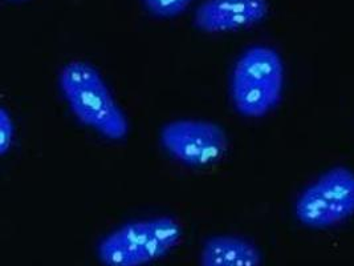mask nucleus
I'll use <instances>...</instances> for the list:
<instances>
[{"label": "nucleus", "instance_id": "nucleus-1", "mask_svg": "<svg viewBox=\"0 0 354 266\" xmlns=\"http://www.w3.org/2000/svg\"><path fill=\"white\" fill-rule=\"evenodd\" d=\"M59 85L81 124L114 141L128 136V118L95 66L79 60L68 63L60 71Z\"/></svg>", "mask_w": 354, "mask_h": 266}, {"label": "nucleus", "instance_id": "nucleus-2", "mask_svg": "<svg viewBox=\"0 0 354 266\" xmlns=\"http://www.w3.org/2000/svg\"><path fill=\"white\" fill-rule=\"evenodd\" d=\"M283 89L284 64L274 48L254 46L243 52L230 82L232 104L242 116L268 115L279 105Z\"/></svg>", "mask_w": 354, "mask_h": 266}, {"label": "nucleus", "instance_id": "nucleus-3", "mask_svg": "<svg viewBox=\"0 0 354 266\" xmlns=\"http://www.w3.org/2000/svg\"><path fill=\"white\" fill-rule=\"evenodd\" d=\"M182 238L176 218L153 217L131 221L106 234L97 247L104 266H145L163 258Z\"/></svg>", "mask_w": 354, "mask_h": 266}, {"label": "nucleus", "instance_id": "nucleus-4", "mask_svg": "<svg viewBox=\"0 0 354 266\" xmlns=\"http://www.w3.org/2000/svg\"><path fill=\"white\" fill-rule=\"evenodd\" d=\"M297 220L308 228L335 227L354 215V172L336 166L300 193L295 205Z\"/></svg>", "mask_w": 354, "mask_h": 266}, {"label": "nucleus", "instance_id": "nucleus-5", "mask_svg": "<svg viewBox=\"0 0 354 266\" xmlns=\"http://www.w3.org/2000/svg\"><path fill=\"white\" fill-rule=\"evenodd\" d=\"M162 147L187 166H209L225 157L228 139L222 127L206 120L180 118L166 123L160 133Z\"/></svg>", "mask_w": 354, "mask_h": 266}, {"label": "nucleus", "instance_id": "nucleus-6", "mask_svg": "<svg viewBox=\"0 0 354 266\" xmlns=\"http://www.w3.org/2000/svg\"><path fill=\"white\" fill-rule=\"evenodd\" d=\"M267 0H205L195 11L194 24L203 33L238 31L268 15Z\"/></svg>", "mask_w": 354, "mask_h": 266}, {"label": "nucleus", "instance_id": "nucleus-7", "mask_svg": "<svg viewBox=\"0 0 354 266\" xmlns=\"http://www.w3.org/2000/svg\"><path fill=\"white\" fill-rule=\"evenodd\" d=\"M201 266H261L258 247L239 236L209 237L201 251Z\"/></svg>", "mask_w": 354, "mask_h": 266}, {"label": "nucleus", "instance_id": "nucleus-8", "mask_svg": "<svg viewBox=\"0 0 354 266\" xmlns=\"http://www.w3.org/2000/svg\"><path fill=\"white\" fill-rule=\"evenodd\" d=\"M150 14L161 19H171L183 14L193 0H142Z\"/></svg>", "mask_w": 354, "mask_h": 266}, {"label": "nucleus", "instance_id": "nucleus-9", "mask_svg": "<svg viewBox=\"0 0 354 266\" xmlns=\"http://www.w3.org/2000/svg\"><path fill=\"white\" fill-rule=\"evenodd\" d=\"M15 136V127L11 116L8 115V111L6 108H1L0 112V152L4 156L8 150H11Z\"/></svg>", "mask_w": 354, "mask_h": 266}]
</instances>
